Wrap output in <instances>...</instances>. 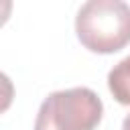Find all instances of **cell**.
<instances>
[{
  "mask_svg": "<svg viewBox=\"0 0 130 130\" xmlns=\"http://www.w3.org/2000/svg\"><path fill=\"white\" fill-rule=\"evenodd\" d=\"M81 45L93 53H116L130 43V6L122 0H89L75 16Z\"/></svg>",
  "mask_w": 130,
  "mask_h": 130,
  "instance_id": "6da1fadb",
  "label": "cell"
},
{
  "mask_svg": "<svg viewBox=\"0 0 130 130\" xmlns=\"http://www.w3.org/2000/svg\"><path fill=\"white\" fill-rule=\"evenodd\" d=\"M104 114L100 95L89 87L49 93L37 114L35 130H93Z\"/></svg>",
  "mask_w": 130,
  "mask_h": 130,
  "instance_id": "7a4b0ae2",
  "label": "cell"
},
{
  "mask_svg": "<svg viewBox=\"0 0 130 130\" xmlns=\"http://www.w3.org/2000/svg\"><path fill=\"white\" fill-rule=\"evenodd\" d=\"M108 87L120 104L130 106V55L112 67L108 73Z\"/></svg>",
  "mask_w": 130,
  "mask_h": 130,
  "instance_id": "3957f363",
  "label": "cell"
},
{
  "mask_svg": "<svg viewBox=\"0 0 130 130\" xmlns=\"http://www.w3.org/2000/svg\"><path fill=\"white\" fill-rule=\"evenodd\" d=\"M122 130H130V114L124 118V124H122Z\"/></svg>",
  "mask_w": 130,
  "mask_h": 130,
  "instance_id": "277c9868",
  "label": "cell"
}]
</instances>
